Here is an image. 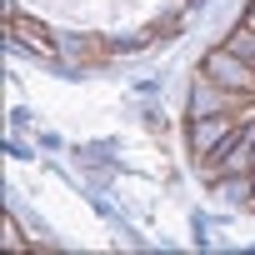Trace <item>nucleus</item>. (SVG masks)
<instances>
[{"label":"nucleus","mask_w":255,"mask_h":255,"mask_svg":"<svg viewBox=\"0 0 255 255\" xmlns=\"http://www.w3.org/2000/svg\"><path fill=\"white\" fill-rule=\"evenodd\" d=\"M5 30H10V40H15V45H25V50H30V55H40V60H55V55H60V40H55L35 15L10 10V15H5Z\"/></svg>","instance_id":"nucleus-4"},{"label":"nucleus","mask_w":255,"mask_h":255,"mask_svg":"<svg viewBox=\"0 0 255 255\" xmlns=\"http://www.w3.org/2000/svg\"><path fill=\"white\" fill-rule=\"evenodd\" d=\"M225 45H230L235 55H245V60L255 65V25H240V30H235V35H230Z\"/></svg>","instance_id":"nucleus-6"},{"label":"nucleus","mask_w":255,"mask_h":255,"mask_svg":"<svg viewBox=\"0 0 255 255\" xmlns=\"http://www.w3.org/2000/svg\"><path fill=\"white\" fill-rule=\"evenodd\" d=\"M250 90H230L210 75H195V90H190V115H245L250 110Z\"/></svg>","instance_id":"nucleus-2"},{"label":"nucleus","mask_w":255,"mask_h":255,"mask_svg":"<svg viewBox=\"0 0 255 255\" xmlns=\"http://www.w3.org/2000/svg\"><path fill=\"white\" fill-rule=\"evenodd\" d=\"M200 75H210V80H220V85H230V90H250V95H255V65H250L245 55H235L230 45L205 50Z\"/></svg>","instance_id":"nucleus-3"},{"label":"nucleus","mask_w":255,"mask_h":255,"mask_svg":"<svg viewBox=\"0 0 255 255\" xmlns=\"http://www.w3.org/2000/svg\"><path fill=\"white\" fill-rule=\"evenodd\" d=\"M110 55H115V45H110V40H95V35H85V40L75 45V60H80V65H95V60H110Z\"/></svg>","instance_id":"nucleus-5"},{"label":"nucleus","mask_w":255,"mask_h":255,"mask_svg":"<svg viewBox=\"0 0 255 255\" xmlns=\"http://www.w3.org/2000/svg\"><path fill=\"white\" fill-rule=\"evenodd\" d=\"M240 120H245V115H190V120H185V140H190V155H195V160L225 155V150L235 145V135L245 130Z\"/></svg>","instance_id":"nucleus-1"},{"label":"nucleus","mask_w":255,"mask_h":255,"mask_svg":"<svg viewBox=\"0 0 255 255\" xmlns=\"http://www.w3.org/2000/svg\"><path fill=\"white\" fill-rule=\"evenodd\" d=\"M245 25H255V0H250V10H245Z\"/></svg>","instance_id":"nucleus-8"},{"label":"nucleus","mask_w":255,"mask_h":255,"mask_svg":"<svg viewBox=\"0 0 255 255\" xmlns=\"http://www.w3.org/2000/svg\"><path fill=\"white\" fill-rule=\"evenodd\" d=\"M20 245H25V235H20V230H15V220L5 215V250H20Z\"/></svg>","instance_id":"nucleus-7"}]
</instances>
